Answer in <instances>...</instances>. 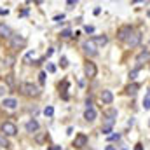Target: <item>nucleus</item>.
I'll use <instances>...</instances> for the list:
<instances>
[{"label":"nucleus","mask_w":150,"mask_h":150,"mask_svg":"<svg viewBox=\"0 0 150 150\" xmlns=\"http://www.w3.org/2000/svg\"><path fill=\"white\" fill-rule=\"evenodd\" d=\"M136 61H138V67H142L143 63H149V61H150V51H149V49H145V51H142V52L138 54V58H136Z\"/></svg>","instance_id":"obj_9"},{"label":"nucleus","mask_w":150,"mask_h":150,"mask_svg":"<svg viewBox=\"0 0 150 150\" xmlns=\"http://www.w3.org/2000/svg\"><path fill=\"white\" fill-rule=\"evenodd\" d=\"M91 40L94 42V45H96V47H103V45H107V44H108V37H107V35H98V37H93Z\"/></svg>","instance_id":"obj_11"},{"label":"nucleus","mask_w":150,"mask_h":150,"mask_svg":"<svg viewBox=\"0 0 150 150\" xmlns=\"http://www.w3.org/2000/svg\"><path fill=\"white\" fill-rule=\"evenodd\" d=\"M44 115H45V117H52V115H54V108H52L51 105L45 107V108H44Z\"/></svg>","instance_id":"obj_24"},{"label":"nucleus","mask_w":150,"mask_h":150,"mask_svg":"<svg viewBox=\"0 0 150 150\" xmlns=\"http://www.w3.org/2000/svg\"><path fill=\"white\" fill-rule=\"evenodd\" d=\"M14 61H16L14 56H5V58H4V65H5V67H12Z\"/></svg>","instance_id":"obj_21"},{"label":"nucleus","mask_w":150,"mask_h":150,"mask_svg":"<svg viewBox=\"0 0 150 150\" xmlns=\"http://www.w3.org/2000/svg\"><path fill=\"white\" fill-rule=\"evenodd\" d=\"M49 150H61V147H56V145H54V147H51Z\"/></svg>","instance_id":"obj_38"},{"label":"nucleus","mask_w":150,"mask_h":150,"mask_svg":"<svg viewBox=\"0 0 150 150\" xmlns=\"http://www.w3.org/2000/svg\"><path fill=\"white\" fill-rule=\"evenodd\" d=\"M149 124H150V122H149Z\"/></svg>","instance_id":"obj_40"},{"label":"nucleus","mask_w":150,"mask_h":150,"mask_svg":"<svg viewBox=\"0 0 150 150\" xmlns=\"http://www.w3.org/2000/svg\"><path fill=\"white\" fill-rule=\"evenodd\" d=\"M124 42H126L129 47H136V45H140V42H142V33H140V32H133Z\"/></svg>","instance_id":"obj_4"},{"label":"nucleus","mask_w":150,"mask_h":150,"mask_svg":"<svg viewBox=\"0 0 150 150\" xmlns=\"http://www.w3.org/2000/svg\"><path fill=\"white\" fill-rule=\"evenodd\" d=\"M84 74L87 79H94L96 75H98V68H96V65L93 63V61H86V65H84Z\"/></svg>","instance_id":"obj_3"},{"label":"nucleus","mask_w":150,"mask_h":150,"mask_svg":"<svg viewBox=\"0 0 150 150\" xmlns=\"http://www.w3.org/2000/svg\"><path fill=\"white\" fill-rule=\"evenodd\" d=\"M0 14H9V11H4V9H0Z\"/></svg>","instance_id":"obj_39"},{"label":"nucleus","mask_w":150,"mask_h":150,"mask_svg":"<svg viewBox=\"0 0 150 150\" xmlns=\"http://www.w3.org/2000/svg\"><path fill=\"white\" fill-rule=\"evenodd\" d=\"M0 133H2V134H5V136H16V134H18V127H16V124H14V122L5 120V122H2Z\"/></svg>","instance_id":"obj_1"},{"label":"nucleus","mask_w":150,"mask_h":150,"mask_svg":"<svg viewBox=\"0 0 150 150\" xmlns=\"http://www.w3.org/2000/svg\"><path fill=\"white\" fill-rule=\"evenodd\" d=\"M138 72H140V67H136L134 70H131V72H129V79H131V80H134V79H136V75H138Z\"/></svg>","instance_id":"obj_25"},{"label":"nucleus","mask_w":150,"mask_h":150,"mask_svg":"<svg viewBox=\"0 0 150 150\" xmlns=\"http://www.w3.org/2000/svg\"><path fill=\"white\" fill-rule=\"evenodd\" d=\"M67 89H68V80H63V86H59V93L63 96V100H68V94H67Z\"/></svg>","instance_id":"obj_20"},{"label":"nucleus","mask_w":150,"mask_h":150,"mask_svg":"<svg viewBox=\"0 0 150 150\" xmlns=\"http://www.w3.org/2000/svg\"><path fill=\"white\" fill-rule=\"evenodd\" d=\"M21 91H23L26 96H30V98L40 94V89H38L35 84H32V82H23V84H21Z\"/></svg>","instance_id":"obj_2"},{"label":"nucleus","mask_w":150,"mask_h":150,"mask_svg":"<svg viewBox=\"0 0 150 150\" xmlns=\"http://www.w3.org/2000/svg\"><path fill=\"white\" fill-rule=\"evenodd\" d=\"M100 98H101V101H103L105 105H110L113 101V94H112V91H108V89H103Z\"/></svg>","instance_id":"obj_10"},{"label":"nucleus","mask_w":150,"mask_h":150,"mask_svg":"<svg viewBox=\"0 0 150 150\" xmlns=\"http://www.w3.org/2000/svg\"><path fill=\"white\" fill-rule=\"evenodd\" d=\"M59 65H61V68H67V67H68V59H67L65 56H61V59H59Z\"/></svg>","instance_id":"obj_27"},{"label":"nucleus","mask_w":150,"mask_h":150,"mask_svg":"<svg viewBox=\"0 0 150 150\" xmlns=\"http://www.w3.org/2000/svg\"><path fill=\"white\" fill-rule=\"evenodd\" d=\"M0 37L2 38H11L12 37V30H11L5 23H0Z\"/></svg>","instance_id":"obj_12"},{"label":"nucleus","mask_w":150,"mask_h":150,"mask_svg":"<svg viewBox=\"0 0 150 150\" xmlns=\"http://www.w3.org/2000/svg\"><path fill=\"white\" fill-rule=\"evenodd\" d=\"M105 150H117V149H115V147H112V145H107V149H105Z\"/></svg>","instance_id":"obj_37"},{"label":"nucleus","mask_w":150,"mask_h":150,"mask_svg":"<svg viewBox=\"0 0 150 150\" xmlns=\"http://www.w3.org/2000/svg\"><path fill=\"white\" fill-rule=\"evenodd\" d=\"M0 147H11V145H9L7 136H5V134H2V133H0Z\"/></svg>","instance_id":"obj_22"},{"label":"nucleus","mask_w":150,"mask_h":150,"mask_svg":"<svg viewBox=\"0 0 150 150\" xmlns=\"http://www.w3.org/2000/svg\"><path fill=\"white\" fill-rule=\"evenodd\" d=\"M63 19H65V16H63V14H61V16H56V18H54V21H63Z\"/></svg>","instance_id":"obj_35"},{"label":"nucleus","mask_w":150,"mask_h":150,"mask_svg":"<svg viewBox=\"0 0 150 150\" xmlns=\"http://www.w3.org/2000/svg\"><path fill=\"white\" fill-rule=\"evenodd\" d=\"M7 93V87H4V86H0V96H4Z\"/></svg>","instance_id":"obj_33"},{"label":"nucleus","mask_w":150,"mask_h":150,"mask_svg":"<svg viewBox=\"0 0 150 150\" xmlns=\"http://www.w3.org/2000/svg\"><path fill=\"white\" fill-rule=\"evenodd\" d=\"M103 115H105V119H108V120H115V119H117V110H115V108H107V110L103 112Z\"/></svg>","instance_id":"obj_18"},{"label":"nucleus","mask_w":150,"mask_h":150,"mask_svg":"<svg viewBox=\"0 0 150 150\" xmlns=\"http://www.w3.org/2000/svg\"><path fill=\"white\" fill-rule=\"evenodd\" d=\"M7 80H9V86H11V87H14V79H12V75H9V77H7Z\"/></svg>","instance_id":"obj_32"},{"label":"nucleus","mask_w":150,"mask_h":150,"mask_svg":"<svg viewBox=\"0 0 150 150\" xmlns=\"http://www.w3.org/2000/svg\"><path fill=\"white\" fill-rule=\"evenodd\" d=\"M25 127H26V131H28V133H37V131H38V122L35 120V119H30V120L26 122V126H25Z\"/></svg>","instance_id":"obj_14"},{"label":"nucleus","mask_w":150,"mask_h":150,"mask_svg":"<svg viewBox=\"0 0 150 150\" xmlns=\"http://www.w3.org/2000/svg\"><path fill=\"white\" fill-rule=\"evenodd\" d=\"M119 138H120V134H119V133H115V134H112L108 140H119Z\"/></svg>","instance_id":"obj_34"},{"label":"nucleus","mask_w":150,"mask_h":150,"mask_svg":"<svg viewBox=\"0 0 150 150\" xmlns=\"http://www.w3.org/2000/svg\"><path fill=\"white\" fill-rule=\"evenodd\" d=\"M143 108H145V110H150V91L147 93V96H145V100H143Z\"/></svg>","instance_id":"obj_23"},{"label":"nucleus","mask_w":150,"mask_h":150,"mask_svg":"<svg viewBox=\"0 0 150 150\" xmlns=\"http://www.w3.org/2000/svg\"><path fill=\"white\" fill-rule=\"evenodd\" d=\"M133 32H134V30H133V26H131V25H124V26H120V28H119V32H117V38H119V40H126V38L129 37Z\"/></svg>","instance_id":"obj_6"},{"label":"nucleus","mask_w":150,"mask_h":150,"mask_svg":"<svg viewBox=\"0 0 150 150\" xmlns=\"http://www.w3.org/2000/svg\"><path fill=\"white\" fill-rule=\"evenodd\" d=\"M38 80H40V84H42V86L45 84V72H40V74H38Z\"/></svg>","instance_id":"obj_28"},{"label":"nucleus","mask_w":150,"mask_h":150,"mask_svg":"<svg viewBox=\"0 0 150 150\" xmlns=\"http://www.w3.org/2000/svg\"><path fill=\"white\" fill-rule=\"evenodd\" d=\"M45 140H47V133H37L35 134V143L37 145H44Z\"/></svg>","instance_id":"obj_19"},{"label":"nucleus","mask_w":150,"mask_h":150,"mask_svg":"<svg viewBox=\"0 0 150 150\" xmlns=\"http://www.w3.org/2000/svg\"><path fill=\"white\" fill-rule=\"evenodd\" d=\"M61 37H63V38H68V37H72V30H70V28H65V30L61 32Z\"/></svg>","instance_id":"obj_26"},{"label":"nucleus","mask_w":150,"mask_h":150,"mask_svg":"<svg viewBox=\"0 0 150 150\" xmlns=\"http://www.w3.org/2000/svg\"><path fill=\"white\" fill-rule=\"evenodd\" d=\"M33 56H35V52H33V51H30V52H28V54H26V56H25V61H26V63H28V61H30V59H32V58H33Z\"/></svg>","instance_id":"obj_29"},{"label":"nucleus","mask_w":150,"mask_h":150,"mask_svg":"<svg viewBox=\"0 0 150 150\" xmlns=\"http://www.w3.org/2000/svg\"><path fill=\"white\" fill-rule=\"evenodd\" d=\"M138 89H140V86H138L136 82H131V84L126 87V94H129V96H134V94L138 93Z\"/></svg>","instance_id":"obj_17"},{"label":"nucleus","mask_w":150,"mask_h":150,"mask_svg":"<svg viewBox=\"0 0 150 150\" xmlns=\"http://www.w3.org/2000/svg\"><path fill=\"white\" fill-rule=\"evenodd\" d=\"M134 150H143V145H142V143H136V147H134Z\"/></svg>","instance_id":"obj_36"},{"label":"nucleus","mask_w":150,"mask_h":150,"mask_svg":"<svg viewBox=\"0 0 150 150\" xmlns=\"http://www.w3.org/2000/svg\"><path fill=\"white\" fill-rule=\"evenodd\" d=\"M82 49H84V51H86V52H87V54H89V56H94V54H96V52H98V51H96V49H98V47H96V45H94V42H93V40H91V38H89V40H86V42H84V44H82Z\"/></svg>","instance_id":"obj_8"},{"label":"nucleus","mask_w":150,"mask_h":150,"mask_svg":"<svg viewBox=\"0 0 150 150\" xmlns=\"http://www.w3.org/2000/svg\"><path fill=\"white\" fill-rule=\"evenodd\" d=\"M113 122H115V120H108V119H105V124L101 126V133H103V134H110V133H112Z\"/></svg>","instance_id":"obj_16"},{"label":"nucleus","mask_w":150,"mask_h":150,"mask_svg":"<svg viewBox=\"0 0 150 150\" xmlns=\"http://www.w3.org/2000/svg\"><path fill=\"white\" fill-rule=\"evenodd\" d=\"M87 145V134H84V133H79L77 136H75V140H74V147L77 150H80V149H84Z\"/></svg>","instance_id":"obj_7"},{"label":"nucleus","mask_w":150,"mask_h":150,"mask_svg":"<svg viewBox=\"0 0 150 150\" xmlns=\"http://www.w3.org/2000/svg\"><path fill=\"white\" fill-rule=\"evenodd\" d=\"M84 32H86V33H94V26H89V25H87V26L84 28Z\"/></svg>","instance_id":"obj_31"},{"label":"nucleus","mask_w":150,"mask_h":150,"mask_svg":"<svg viewBox=\"0 0 150 150\" xmlns=\"http://www.w3.org/2000/svg\"><path fill=\"white\" fill-rule=\"evenodd\" d=\"M47 72H49V74H54V72H56V67H54L52 63H49V65H47Z\"/></svg>","instance_id":"obj_30"},{"label":"nucleus","mask_w":150,"mask_h":150,"mask_svg":"<svg viewBox=\"0 0 150 150\" xmlns=\"http://www.w3.org/2000/svg\"><path fill=\"white\" fill-rule=\"evenodd\" d=\"M96 117H98V113H96L94 108H86V112H84V119H86L87 122H93Z\"/></svg>","instance_id":"obj_15"},{"label":"nucleus","mask_w":150,"mask_h":150,"mask_svg":"<svg viewBox=\"0 0 150 150\" xmlns=\"http://www.w3.org/2000/svg\"><path fill=\"white\" fill-rule=\"evenodd\" d=\"M2 105H4V108H7V110H14V108L18 107V101H16L14 98H5V100L2 101Z\"/></svg>","instance_id":"obj_13"},{"label":"nucleus","mask_w":150,"mask_h":150,"mask_svg":"<svg viewBox=\"0 0 150 150\" xmlns=\"http://www.w3.org/2000/svg\"><path fill=\"white\" fill-rule=\"evenodd\" d=\"M26 45V38L21 35H12L11 37V47L12 49H23Z\"/></svg>","instance_id":"obj_5"}]
</instances>
